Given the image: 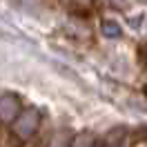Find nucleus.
I'll return each instance as SVG.
<instances>
[{
    "label": "nucleus",
    "mask_w": 147,
    "mask_h": 147,
    "mask_svg": "<svg viewBox=\"0 0 147 147\" xmlns=\"http://www.w3.org/2000/svg\"><path fill=\"white\" fill-rule=\"evenodd\" d=\"M40 129V111L34 107H22L20 114L11 120V134L18 138V140H29V138L36 136V131Z\"/></svg>",
    "instance_id": "1"
},
{
    "label": "nucleus",
    "mask_w": 147,
    "mask_h": 147,
    "mask_svg": "<svg viewBox=\"0 0 147 147\" xmlns=\"http://www.w3.org/2000/svg\"><path fill=\"white\" fill-rule=\"evenodd\" d=\"M22 109V102L16 94H7L0 98V125H11V120L16 118Z\"/></svg>",
    "instance_id": "2"
},
{
    "label": "nucleus",
    "mask_w": 147,
    "mask_h": 147,
    "mask_svg": "<svg viewBox=\"0 0 147 147\" xmlns=\"http://www.w3.org/2000/svg\"><path fill=\"white\" fill-rule=\"evenodd\" d=\"M125 129L123 127H116V129H111V131H107L105 136H102V140L98 143L96 140V147H123L125 145Z\"/></svg>",
    "instance_id": "3"
},
{
    "label": "nucleus",
    "mask_w": 147,
    "mask_h": 147,
    "mask_svg": "<svg viewBox=\"0 0 147 147\" xmlns=\"http://www.w3.org/2000/svg\"><path fill=\"white\" fill-rule=\"evenodd\" d=\"M69 147H96V136H94V131H89V129L78 131V134L69 140Z\"/></svg>",
    "instance_id": "4"
},
{
    "label": "nucleus",
    "mask_w": 147,
    "mask_h": 147,
    "mask_svg": "<svg viewBox=\"0 0 147 147\" xmlns=\"http://www.w3.org/2000/svg\"><path fill=\"white\" fill-rule=\"evenodd\" d=\"M102 34L107 38H118L120 34H123V29H120L118 22H114V20H105L102 22Z\"/></svg>",
    "instance_id": "5"
},
{
    "label": "nucleus",
    "mask_w": 147,
    "mask_h": 147,
    "mask_svg": "<svg viewBox=\"0 0 147 147\" xmlns=\"http://www.w3.org/2000/svg\"><path fill=\"white\" fill-rule=\"evenodd\" d=\"M49 147H69V140H67L65 136H60V134H58V136H54V140L49 143Z\"/></svg>",
    "instance_id": "6"
}]
</instances>
